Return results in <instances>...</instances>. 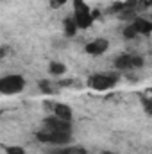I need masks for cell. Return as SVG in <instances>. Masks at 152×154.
<instances>
[{"label":"cell","mask_w":152,"mask_h":154,"mask_svg":"<svg viewBox=\"0 0 152 154\" xmlns=\"http://www.w3.org/2000/svg\"><path fill=\"white\" fill-rule=\"evenodd\" d=\"M118 81H120L118 72H100V74H93L88 79V86L95 91H106V90L114 88Z\"/></svg>","instance_id":"1"},{"label":"cell","mask_w":152,"mask_h":154,"mask_svg":"<svg viewBox=\"0 0 152 154\" xmlns=\"http://www.w3.org/2000/svg\"><path fill=\"white\" fill-rule=\"evenodd\" d=\"M41 143H52V145H68L72 142V131H52V129H43L36 134Z\"/></svg>","instance_id":"2"},{"label":"cell","mask_w":152,"mask_h":154,"mask_svg":"<svg viewBox=\"0 0 152 154\" xmlns=\"http://www.w3.org/2000/svg\"><path fill=\"white\" fill-rule=\"evenodd\" d=\"M77 27L79 29H90L93 25V14H91V9L86 5L84 0H74V16Z\"/></svg>","instance_id":"3"},{"label":"cell","mask_w":152,"mask_h":154,"mask_svg":"<svg viewBox=\"0 0 152 154\" xmlns=\"http://www.w3.org/2000/svg\"><path fill=\"white\" fill-rule=\"evenodd\" d=\"M25 88V79L18 74H9V75L0 77V93L2 95H16L23 91Z\"/></svg>","instance_id":"4"},{"label":"cell","mask_w":152,"mask_h":154,"mask_svg":"<svg viewBox=\"0 0 152 154\" xmlns=\"http://www.w3.org/2000/svg\"><path fill=\"white\" fill-rule=\"evenodd\" d=\"M108 48H109V41L106 38H95L84 47V50H86L90 56H102Z\"/></svg>","instance_id":"5"},{"label":"cell","mask_w":152,"mask_h":154,"mask_svg":"<svg viewBox=\"0 0 152 154\" xmlns=\"http://www.w3.org/2000/svg\"><path fill=\"white\" fill-rule=\"evenodd\" d=\"M43 129H52V131H72V122L61 120L57 116H47L43 120Z\"/></svg>","instance_id":"6"},{"label":"cell","mask_w":152,"mask_h":154,"mask_svg":"<svg viewBox=\"0 0 152 154\" xmlns=\"http://www.w3.org/2000/svg\"><path fill=\"white\" fill-rule=\"evenodd\" d=\"M132 54H120L116 59H114V68L118 72H129V70H134V61H132Z\"/></svg>","instance_id":"7"},{"label":"cell","mask_w":152,"mask_h":154,"mask_svg":"<svg viewBox=\"0 0 152 154\" xmlns=\"http://www.w3.org/2000/svg\"><path fill=\"white\" fill-rule=\"evenodd\" d=\"M52 109H54V116H57V118H61V120L72 122V118H74V109H72V106L63 104V102H57V104L52 106Z\"/></svg>","instance_id":"8"},{"label":"cell","mask_w":152,"mask_h":154,"mask_svg":"<svg viewBox=\"0 0 152 154\" xmlns=\"http://www.w3.org/2000/svg\"><path fill=\"white\" fill-rule=\"evenodd\" d=\"M131 25H132V29L136 31V34H143V36H147V34H150L152 31V23L149 20H145V18H140V16H136L132 22H129Z\"/></svg>","instance_id":"9"},{"label":"cell","mask_w":152,"mask_h":154,"mask_svg":"<svg viewBox=\"0 0 152 154\" xmlns=\"http://www.w3.org/2000/svg\"><path fill=\"white\" fill-rule=\"evenodd\" d=\"M63 31H65V36H66V38H74L77 34L79 27H77L75 20H74L72 16H68V18L63 20Z\"/></svg>","instance_id":"10"},{"label":"cell","mask_w":152,"mask_h":154,"mask_svg":"<svg viewBox=\"0 0 152 154\" xmlns=\"http://www.w3.org/2000/svg\"><path fill=\"white\" fill-rule=\"evenodd\" d=\"M50 154H88L84 147H77V145H63V149H56Z\"/></svg>","instance_id":"11"},{"label":"cell","mask_w":152,"mask_h":154,"mask_svg":"<svg viewBox=\"0 0 152 154\" xmlns=\"http://www.w3.org/2000/svg\"><path fill=\"white\" fill-rule=\"evenodd\" d=\"M48 72H50V75H54V77H61L66 74V66L63 63H59V61H52L48 65Z\"/></svg>","instance_id":"12"},{"label":"cell","mask_w":152,"mask_h":154,"mask_svg":"<svg viewBox=\"0 0 152 154\" xmlns=\"http://www.w3.org/2000/svg\"><path fill=\"white\" fill-rule=\"evenodd\" d=\"M38 84H39V90H41L43 93H47V95L54 93V84H52V81H48V79H41Z\"/></svg>","instance_id":"13"},{"label":"cell","mask_w":152,"mask_h":154,"mask_svg":"<svg viewBox=\"0 0 152 154\" xmlns=\"http://www.w3.org/2000/svg\"><path fill=\"white\" fill-rule=\"evenodd\" d=\"M136 36H138V34H136V31L132 29V25H131V23H127V25L123 27V38H125V39H134Z\"/></svg>","instance_id":"14"},{"label":"cell","mask_w":152,"mask_h":154,"mask_svg":"<svg viewBox=\"0 0 152 154\" xmlns=\"http://www.w3.org/2000/svg\"><path fill=\"white\" fill-rule=\"evenodd\" d=\"M7 154H25V149L18 147V145H13V147H7Z\"/></svg>","instance_id":"15"},{"label":"cell","mask_w":152,"mask_h":154,"mask_svg":"<svg viewBox=\"0 0 152 154\" xmlns=\"http://www.w3.org/2000/svg\"><path fill=\"white\" fill-rule=\"evenodd\" d=\"M65 2H68V0H50V4H52V7H59V5H63Z\"/></svg>","instance_id":"16"},{"label":"cell","mask_w":152,"mask_h":154,"mask_svg":"<svg viewBox=\"0 0 152 154\" xmlns=\"http://www.w3.org/2000/svg\"><path fill=\"white\" fill-rule=\"evenodd\" d=\"M7 52H9V48H7V47H0V57H2V56H5Z\"/></svg>","instance_id":"17"},{"label":"cell","mask_w":152,"mask_h":154,"mask_svg":"<svg viewBox=\"0 0 152 154\" xmlns=\"http://www.w3.org/2000/svg\"><path fill=\"white\" fill-rule=\"evenodd\" d=\"M100 154H114V152H113V151H102Z\"/></svg>","instance_id":"18"}]
</instances>
